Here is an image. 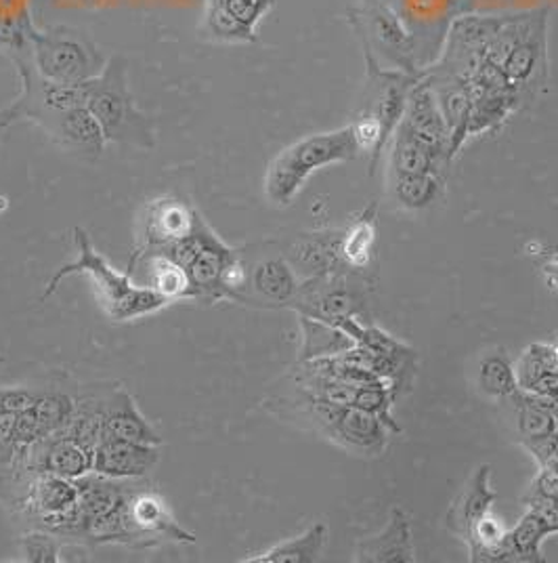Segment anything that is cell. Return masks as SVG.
<instances>
[{
  "label": "cell",
  "mask_w": 558,
  "mask_h": 563,
  "mask_svg": "<svg viewBox=\"0 0 558 563\" xmlns=\"http://www.w3.org/2000/svg\"><path fill=\"white\" fill-rule=\"evenodd\" d=\"M74 244L78 251V258L55 269V274L45 284L41 301H47L51 295L59 288V284L70 276H89L93 284L97 303L103 313L116 322H133L147 316H154L170 306L158 292L149 286H143L133 280L129 272H118L105 257L94 249L93 240L82 228H74Z\"/></svg>",
  "instance_id": "6da1fadb"
},
{
  "label": "cell",
  "mask_w": 558,
  "mask_h": 563,
  "mask_svg": "<svg viewBox=\"0 0 558 563\" xmlns=\"http://www.w3.org/2000/svg\"><path fill=\"white\" fill-rule=\"evenodd\" d=\"M359 152L361 147L353 124L294 141L267 168L265 194L271 205L290 207L315 170L353 161Z\"/></svg>",
  "instance_id": "7a4b0ae2"
},
{
  "label": "cell",
  "mask_w": 558,
  "mask_h": 563,
  "mask_svg": "<svg viewBox=\"0 0 558 563\" xmlns=\"http://www.w3.org/2000/svg\"><path fill=\"white\" fill-rule=\"evenodd\" d=\"M87 108L99 122L108 143L154 150V122L143 114L129 87V66L122 57H110L103 71L87 82Z\"/></svg>",
  "instance_id": "3957f363"
},
{
  "label": "cell",
  "mask_w": 558,
  "mask_h": 563,
  "mask_svg": "<svg viewBox=\"0 0 558 563\" xmlns=\"http://www.w3.org/2000/svg\"><path fill=\"white\" fill-rule=\"evenodd\" d=\"M27 47L34 68L43 78L53 82L87 85L108 64V59H103L101 51L85 32L66 25L48 27L45 32L32 27Z\"/></svg>",
  "instance_id": "277c9868"
},
{
  "label": "cell",
  "mask_w": 558,
  "mask_h": 563,
  "mask_svg": "<svg viewBox=\"0 0 558 563\" xmlns=\"http://www.w3.org/2000/svg\"><path fill=\"white\" fill-rule=\"evenodd\" d=\"M13 59L22 78V93L0 112V131L30 120L47 133L66 112L87 106V85H64L43 78L24 47L15 48Z\"/></svg>",
  "instance_id": "5b68a950"
},
{
  "label": "cell",
  "mask_w": 558,
  "mask_h": 563,
  "mask_svg": "<svg viewBox=\"0 0 558 563\" xmlns=\"http://www.w3.org/2000/svg\"><path fill=\"white\" fill-rule=\"evenodd\" d=\"M168 542L196 544V537L175 519L163 494L135 486L120 507L118 544L145 551Z\"/></svg>",
  "instance_id": "8992f818"
},
{
  "label": "cell",
  "mask_w": 558,
  "mask_h": 563,
  "mask_svg": "<svg viewBox=\"0 0 558 563\" xmlns=\"http://www.w3.org/2000/svg\"><path fill=\"white\" fill-rule=\"evenodd\" d=\"M200 217V212L172 196H163L147 202L140 217L135 255L156 253L186 240L187 235L193 234Z\"/></svg>",
  "instance_id": "52a82bcc"
},
{
  "label": "cell",
  "mask_w": 558,
  "mask_h": 563,
  "mask_svg": "<svg viewBox=\"0 0 558 563\" xmlns=\"http://www.w3.org/2000/svg\"><path fill=\"white\" fill-rule=\"evenodd\" d=\"M290 307L299 316L336 327L343 318L355 316L359 306L349 282L341 274V269H336L326 276L304 280Z\"/></svg>",
  "instance_id": "ba28073f"
},
{
  "label": "cell",
  "mask_w": 558,
  "mask_h": 563,
  "mask_svg": "<svg viewBox=\"0 0 558 563\" xmlns=\"http://www.w3.org/2000/svg\"><path fill=\"white\" fill-rule=\"evenodd\" d=\"M198 238H200L198 253L187 267L189 278L193 284L196 301H200V303L225 301L221 278H223L225 267L239 257V251L225 244L204 221V217L198 223Z\"/></svg>",
  "instance_id": "9c48e42d"
},
{
  "label": "cell",
  "mask_w": 558,
  "mask_h": 563,
  "mask_svg": "<svg viewBox=\"0 0 558 563\" xmlns=\"http://www.w3.org/2000/svg\"><path fill=\"white\" fill-rule=\"evenodd\" d=\"M324 438L355 456H380L389 446L391 431L378 417L361 408L347 406L341 408Z\"/></svg>",
  "instance_id": "30bf717a"
},
{
  "label": "cell",
  "mask_w": 558,
  "mask_h": 563,
  "mask_svg": "<svg viewBox=\"0 0 558 563\" xmlns=\"http://www.w3.org/2000/svg\"><path fill=\"white\" fill-rule=\"evenodd\" d=\"M158 448L101 438L94 446L93 471L114 479H143L156 470L160 461Z\"/></svg>",
  "instance_id": "8fae6325"
},
{
  "label": "cell",
  "mask_w": 558,
  "mask_h": 563,
  "mask_svg": "<svg viewBox=\"0 0 558 563\" xmlns=\"http://www.w3.org/2000/svg\"><path fill=\"white\" fill-rule=\"evenodd\" d=\"M355 562L359 563H414V542L410 516L395 507L389 523L376 537L361 539L355 547Z\"/></svg>",
  "instance_id": "7c38bea8"
},
{
  "label": "cell",
  "mask_w": 558,
  "mask_h": 563,
  "mask_svg": "<svg viewBox=\"0 0 558 563\" xmlns=\"http://www.w3.org/2000/svg\"><path fill=\"white\" fill-rule=\"evenodd\" d=\"M491 479V467L481 465L475 471V475L468 479L465 490L458 494V498L454 500V505L449 507L447 516H445V526L447 530L462 540L465 544L472 539V530L475 526L488 516L495 500V493L489 486Z\"/></svg>",
  "instance_id": "4fadbf2b"
},
{
  "label": "cell",
  "mask_w": 558,
  "mask_h": 563,
  "mask_svg": "<svg viewBox=\"0 0 558 563\" xmlns=\"http://www.w3.org/2000/svg\"><path fill=\"white\" fill-rule=\"evenodd\" d=\"M299 278L286 257H267L248 269L246 303L260 301L267 306L290 307L299 292Z\"/></svg>",
  "instance_id": "5bb4252c"
},
{
  "label": "cell",
  "mask_w": 558,
  "mask_h": 563,
  "mask_svg": "<svg viewBox=\"0 0 558 563\" xmlns=\"http://www.w3.org/2000/svg\"><path fill=\"white\" fill-rule=\"evenodd\" d=\"M140 267L145 269L143 286H149L170 306L179 303V301H196L189 272L177 261L166 257L163 253H141V255L131 257L126 272L133 274Z\"/></svg>",
  "instance_id": "9a60e30c"
},
{
  "label": "cell",
  "mask_w": 558,
  "mask_h": 563,
  "mask_svg": "<svg viewBox=\"0 0 558 563\" xmlns=\"http://www.w3.org/2000/svg\"><path fill=\"white\" fill-rule=\"evenodd\" d=\"M401 122L414 131L420 140L431 143L433 147L445 152L451 158L449 152V133H447V124L443 120L442 108L437 103V97L433 93L428 80L412 85L408 101H405V110Z\"/></svg>",
  "instance_id": "2e32d148"
},
{
  "label": "cell",
  "mask_w": 558,
  "mask_h": 563,
  "mask_svg": "<svg viewBox=\"0 0 558 563\" xmlns=\"http://www.w3.org/2000/svg\"><path fill=\"white\" fill-rule=\"evenodd\" d=\"M103 438H114V440L147 444V446L164 444L156 427L143 417L135 398L120 385H116L114 396L108 406V415L103 422Z\"/></svg>",
  "instance_id": "e0dca14e"
},
{
  "label": "cell",
  "mask_w": 558,
  "mask_h": 563,
  "mask_svg": "<svg viewBox=\"0 0 558 563\" xmlns=\"http://www.w3.org/2000/svg\"><path fill=\"white\" fill-rule=\"evenodd\" d=\"M343 232H317L297 238L288 251V263L304 278L326 276L341 267H347L341 257Z\"/></svg>",
  "instance_id": "ac0fdd59"
},
{
  "label": "cell",
  "mask_w": 558,
  "mask_h": 563,
  "mask_svg": "<svg viewBox=\"0 0 558 563\" xmlns=\"http://www.w3.org/2000/svg\"><path fill=\"white\" fill-rule=\"evenodd\" d=\"M47 137L55 141L62 150L87 161L99 158L108 143L99 122L94 120L87 106L66 112L48 129Z\"/></svg>",
  "instance_id": "d6986e66"
},
{
  "label": "cell",
  "mask_w": 558,
  "mask_h": 563,
  "mask_svg": "<svg viewBox=\"0 0 558 563\" xmlns=\"http://www.w3.org/2000/svg\"><path fill=\"white\" fill-rule=\"evenodd\" d=\"M449 156L420 140L403 122L397 124L391 141V175H439Z\"/></svg>",
  "instance_id": "ffe728a7"
},
{
  "label": "cell",
  "mask_w": 558,
  "mask_h": 563,
  "mask_svg": "<svg viewBox=\"0 0 558 563\" xmlns=\"http://www.w3.org/2000/svg\"><path fill=\"white\" fill-rule=\"evenodd\" d=\"M78 507L85 519L110 516L118 511L129 494L133 493V479H114L99 473H87L76 479Z\"/></svg>",
  "instance_id": "44dd1931"
},
{
  "label": "cell",
  "mask_w": 558,
  "mask_h": 563,
  "mask_svg": "<svg viewBox=\"0 0 558 563\" xmlns=\"http://www.w3.org/2000/svg\"><path fill=\"white\" fill-rule=\"evenodd\" d=\"M327 544V526L324 521L313 523L303 534L283 540L256 558H246L244 563H313L320 562Z\"/></svg>",
  "instance_id": "7402d4cb"
},
{
  "label": "cell",
  "mask_w": 558,
  "mask_h": 563,
  "mask_svg": "<svg viewBox=\"0 0 558 563\" xmlns=\"http://www.w3.org/2000/svg\"><path fill=\"white\" fill-rule=\"evenodd\" d=\"M514 404V412H516V431L521 438L523 446H532L535 442H542L550 435L558 433L557 421L553 417V412L542 404V399L523 391L518 387V391L511 398Z\"/></svg>",
  "instance_id": "603a6c76"
},
{
  "label": "cell",
  "mask_w": 558,
  "mask_h": 563,
  "mask_svg": "<svg viewBox=\"0 0 558 563\" xmlns=\"http://www.w3.org/2000/svg\"><path fill=\"white\" fill-rule=\"evenodd\" d=\"M200 34L212 43H221V45H250L258 41L256 32L233 20L216 0H204Z\"/></svg>",
  "instance_id": "cb8c5ba5"
},
{
  "label": "cell",
  "mask_w": 558,
  "mask_h": 563,
  "mask_svg": "<svg viewBox=\"0 0 558 563\" xmlns=\"http://www.w3.org/2000/svg\"><path fill=\"white\" fill-rule=\"evenodd\" d=\"M548 539L539 519L525 511V516L516 521V526L506 532V558L509 562L539 563L544 562L542 542Z\"/></svg>",
  "instance_id": "d4e9b609"
},
{
  "label": "cell",
  "mask_w": 558,
  "mask_h": 563,
  "mask_svg": "<svg viewBox=\"0 0 558 563\" xmlns=\"http://www.w3.org/2000/svg\"><path fill=\"white\" fill-rule=\"evenodd\" d=\"M477 387L493 399H511L518 391V380L511 360L502 353H489L479 362Z\"/></svg>",
  "instance_id": "484cf974"
},
{
  "label": "cell",
  "mask_w": 558,
  "mask_h": 563,
  "mask_svg": "<svg viewBox=\"0 0 558 563\" xmlns=\"http://www.w3.org/2000/svg\"><path fill=\"white\" fill-rule=\"evenodd\" d=\"M299 318H301L304 334L303 355H301L303 362L336 355L355 345L343 330L332 324L306 318V316H299Z\"/></svg>",
  "instance_id": "4316f807"
},
{
  "label": "cell",
  "mask_w": 558,
  "mask_h": 563,
  "mask_svg": "<svg viewBox=\"0 0 558 563\" xmlns=\"http://www.w3.org/2000/svg\"><path fill=\"white\" fill-rule=\"evenodd\" d=\"M373 242H376V221L372 212H364L349 230L343 232L341 257L347 267L364 269L372 261Z\"/></svg>",
  "instance_id": "83f0119b"
},
{
  "label": "cell",
  "mask_w": 558,
  "mask_h": 563,
  "mask_svg": "<svg viewBox=\"0 0 558 563\" xmlns=\"http://www.w3.org/2000/svg\"><path fill=\"white\" fill-rule=\"evenodd\" d=\"M397 202L405 209H424L442 191L439 175H391Z\"/></svg>",
  "instance_id": "f1b7e54d"
},
{
  "label": "cell",
  "mask_w": 558,
  "mask_h": 563,
  "mask_svg": "<svg viewBox=\"0 0 558 563\" xmlns=\"http://www.w3.org/2000/svg\"><path fill=\"white\" fill-rule=\"evenodd\" d=\"M74 410V396L64 389H48L41 391L36 404L32 406V412L41 424L43 435H55L66 429Z\"/></svg>",
  "instance_id": "f546056e"
},
{
  "label": "cell",
  "mask_w": 558,
  "mask_h": 563,
  "mask_svg": "<svg viewBox=\"0 0 558 563\" xmlns=\"http://www.w3.org/2000/svg\"><path fill=\"white\" fill-rule=\"evenodd\" d=\"M393 398H395V387H391L389 378H382L372 385H364L357 387L355 391V399L353 406L361 408L366 412H370L373 417H378L380 421L387 424V429L391 433H399V424H397L393 415H391V406H393Z\"/></svg>",
  "instance_id": "4dcf8cb0"
},
{
  "label": "cell",
  "mask_w": 558,
  "mask_h": 563,
  "mask_svg": "<svg viewBox=\"0 0 558 563\" xmlns=\"http://www.w3.org/2000/svg\"><path fill=\"white\" fill-rule=\"evenodd\" d=\"M557 368L558 362L557 355H555V345L532 343L521 355L518 364L514 366V373H516L518 387L527 389L535 378H539L544 373L557 371Z\"/></svg>",
  "instance_id": "1f68e13d"
},
{
  "label": "cell",
  "mask_w": 558,
  "mask_h": 563,
  "mask_svg": "<svg viewBox=\"0 0 558 563\" xmlns=\"http://www.w3.org/2000/svg\"><path fill=\"white\" fill-rule=\"evenodd\" d=\"M18 544L25 563H59V555L68 542L45 530H27L20 537Z\"/></svg>",
  "instance_id": "d6a6232c"
},
{
  "label": "cell",
  "mask_w": 558,
  "mask_h": 563,
  "mask_svg": "<svg viewBox=\"0 0 558 563\" xmlns=\"http://www.w3.org/2000/svg\"><path fill=\"white\" fill-rule=\"evenodd\" d=\"M233 20L256 32V25L276 7V0H216Z\"/></svg>",
  "instance_id": "836d02e7"
},
{
  "label": "cell",
  "mask_w": 558,
  "mask_h": 563,
  "mask_svg": "<svg viewBox=\"0 0 558 563\" xmlns=\"http://www.w3.org/2000/svg\"><path fill=\"white\" fill-rule=\"evenodd\" d=\"M41 391L27 387H2L0 389V415H15L36 404Z\"/></svg>",
  "instance_id": "e575fe53"
},
{
  "label": "cell",
  "mask_w": 558,
  "mask_h": 563,
  "mask_svg": "<svg viewBox=\"0 0 558 563\" xmlns=\"http://www.w3.org/2000/svg\"><path fill=\"white\" fill-rule=\"evenodd\" d=\"M523 503H525L527 511L539 519V523L548 537L558 534V507L553 498H532V500H523Z\"/></svg>",
  "instance_id": "d590c367"
},
{
  "label": "cell",
  "mask_w": 558,
  "mask_h": 563,
  "mask_svg": "<svg viewBox=\"0 0 558 563\" xmlns=\"http://www.w3.org/2000/svg\"><path fill=\"white\" fill-rule=\"evenodd\" d=\"M532 498H558V473L548 470V467H539L534 482L529 484L527 493L523 496V500H532Z\"/></svg>",
  "instance_id": "8d00e7d4"
},
{
  "label": "cell",
  "mask_w": 558,
  "mask_h": 563,
  "mask_svg": "<svg viewBox=\"0 0 558 563\" xmlns=\"http://www.w3.org/2000/svg\"><path fill=\"white\" fill-rule=\"evenodd\" d=\"M525 450L532 452V456L539 463V467H548L558 473V433L542 440V442H535L532 446H525Z\"/></svg>",
  "instance_id": "74e56055"
},
{
  "label": "cell",
  "mask_w": 558,
  "mask_h": 563,
  "mask_svg": "<svg viewBox=\"0 0 558 563\" xmlns=\"http://www.w3.org/2000/svg\"><path fill=\"white\" fill-rule=\"evenodd\" d=\"M523 391H529V394H534L537 398H558V368L557 371H550V373H544L539 378H535L534 383L527 389H523Z\"/></svg>",
  "instance_id": "f35d334b"
},
{
  "label": "cell",
  "mask_w": 558,
  "mask_h": 563,
  "mask_svg": "<svg viewBox=\"0 0 558 563\" xmlns=\"http://www.w3.org/2000/svg\"><path fill=\"white\" fill-rule=\"evenodd\" d=\"M542 276L548 288L558 295V253H550L542 261Z\"/></svg>",
  "instance_id": "ab89813d"
},
{
  "label": "cell",
  "mask_w": 558,
  "mask_h": 563,
  "mask_svg": "<svg viewBox=\"0 0 558 563\" xmlns=\"http://www.w3.org/2000/svg\"><path fill=\"white\" fill-rule=\"evenodd\" d=\"M542 399V404L553 412V417H555V421H557L558 427V398L555 399H546V398H539Z\"/></svg>",
  "instance_id": "60d3db41"
},
{
  "label": "cell",
  "mask_w": 558,
  "mask_h": 563,
  "mask_svg": "<svg viewBox=\"0 0 558 563\" xmlns=\"http://www.w3.org/2000/svg\"><path fill=\"white\" fill-rule=\"evenodd\" d=\"M2 364H4V355H0V368H2Z\"/></svg>",
  "instance_id": "b9f144b4"
},
{
  "label": "cell",
  "mask_w": 558,
  "mask_h": 563,
  "mask_svg": "<svg viewBox=\"0 0 558 563\" xmlns=\"http://www.w3.org/2000/svg\"><path fill=\"white\" fill-rule=\"evenodd\" d=\"M555 355H557V362H558V343L555 345Z\"/></svg>",
  "instance_id": "7bdbcfd3"
},
{
  "label": "cell",
  "mask_w": 558,
  "mask_h": 563,
  "mask_svg": "<svg viewBox=\"0 0 558 563\" xmlns=\"http://www.w3.org/2000/svg\"><path fill=\"white\" fill-rule=\"evenodd\" d=\"M555 503H557V507H558V498H555Z\"/></svg>",
  "instance_id": "ee69618b"
}]
</instances>
